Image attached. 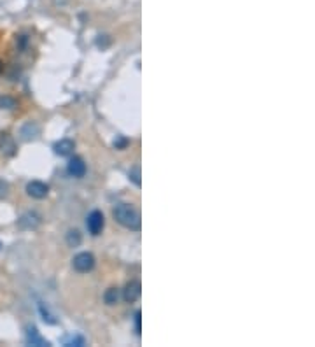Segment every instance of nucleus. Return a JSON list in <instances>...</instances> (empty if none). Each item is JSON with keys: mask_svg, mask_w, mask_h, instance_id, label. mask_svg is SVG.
Wrapping results in <instances>:
<instances>
[{"mask_svg": "<svg viewBox=\"0 0 315 347\" xmlns=\"http://www.w3.org/2000/svg\"><path fill=\"white\" fill-rule=\"evenodd\" d=\"M114 217L116 221L121 225V227L128 228V230H140V214L135 207H132L130 204H119L118 207L114 209Z\"/></svg>", "mask_w": 315, "mask_h": 347, "instance_id": "1", "label": "nucleus"}, {"mask_svg": "<svg viewBox=\"0 0 315 347\" xmlns=\"http://www.w3.org/2000/svg\"><path fill=\"white\" fill-rule=\"evenodd\" d=\"M72 265H74V268L77 270L81 274H86L93 270L95 267V256H93L91 253H79L74 256V260H72Z\"/></svg>", "mask_w": 315, "mask_h": 347, "instance_id": "2", "label": "nucleus"}, {"mask_svg": "<svg viewBox=\"0 0 315 347\" xmlns=\"http://www.w3.org/2000/svg\"><path fill=\"white\" fill-rule=\"evenodd\" d=\"M86 227H88V232L91 233V235H100L102 233V230L105 227V217L103 214L100 211H93L90 212V216H88L86 219Z\"/></svg>", "mask_w": 315, "mask_h": 347, "instance_id": "3", "label": "nucleus"}, {"mask_svg": "<svg viewBox=\"0 0 315 347\" xmlns=\"http://www.w3.org/2000/svg\"><path fill=\"white\" fill-rule=\"evenodd\" d=\"M27 193L28 196H32V199H46L47 193H49V186H47L46 183H40V181H32V183L27 184Z\"/></svg>", "mask_w": 315, "mask_h": 347, "instance_id": "4", "label": "nucleus"}, {"mask_svg": "<svg viewBox=\"0 0 315 347\" xmlns=\"http://www.w3.org/2000/svg\"><path fill=\"white\" fill-rule=\"evenodd\" d=\"M140 293H142V289H140V282L132 281L124 286L123 298H124V302H128V304H133V302H137L140 298Z\"/></svg>", "mask_w": 315, "mask_h": 347, "instance_id": "5", "label": "nucleus"}, {"mask_svg": "<svg viewBox=\"0 0 315 347\" xmlns=\"http://www.w3.org/2000/svg\"><path fill=\"white\" fill-rule=\"evenodd\" d=\"M39 135H40V128L37 123H34V121H28V123H25L21 127V130H19V137H21V140H25V142L35 140Z\"/></svg>", "mask_w": 315, "mask_h": 347, "instance_id": "6", "label": "nucleus"}, {"mask_svg": "<svg viewBox=\"0 0 315 347\" xmlns=\"http://www.w3.org/2000/svg\"><path fill=\"white\" fill-rule=\"evenodd\" d=\"M40 225V216L35 212H25L18 219V227L21 230H35Z\"/></svg>", "mask_w": 315, "mask_h": 347, "instance_id": "7", "label": "nucleus"}, {"mask_svg": "<svg viewBox=\"0 0 315 347\" xmlns=\"http://www.w3.org/2000/svg\"><path fill=\"white\" fill-rule=\"evenodd\" d=\"M67 170L72 177H83L86 174V163H84V160L81 156H74L68 161Z\"/></svg>", "mask_w": 315, "mask_h": 347, "instance_id": "8", "label": "nucleus"}, {"mask_svg": "<svg viewBox=\"0 0 315 347\" xmlns=\"http://www.w3.org/2000/svg\"><path fill=\"white\" fill-rule=\"evenodd\" d=\"M27 342L30 345H37V347H47L49 342L46 340L44 337H40V333L37 332L35 326H28L27 328Z\"/></svg>", "mask_w": 315, "mask_h": 347, "instance_id": "9", "label": "nucleus"}, {"mask_svg": "<svg viewBox=\"0 0 315 347\" xmlns=\"http://www.w3.org/2000/svg\"><path fill=\"white\" fill-rule=\"evenodd\" d=\"M0 151L7 156L16 155V142L9 134H0Z\"/></svg>", "mask_w": 315, "mask_h": 347, "instance_id": "10", "label": "nucleus"}, {"mask_svg": "<svg viewBox=\"0 0 315 347\" xmlns=\"http://www.w3.org/2000/svg\"><path fill=\"white\" fill-rule=\"evenodd\" d=\"M74 149H75V144L74 140L70 139H62L60 142L55 144V153L58 156H70L72 153H74Z\"/></svg>", "mask_w": 315, "mask_h": 347, "instance_id": "11", "label": "nucleus"}, {"mask_svg": "<svg viewBox=\"0 0 315 347\" xmlns=\"http://www.w3.org/2000/svg\"><path fill=\"white\" fill-rule=\"evenodd\" d=\"M119 296H121V293L118 288H109L103 294V302L107 305H116L119 302Z\"/></svg>", "mask_w": 315, "mask_h": 347, "instance_id": "12", "label": "nucleus"}, {"mask_svg": "<svg viewBox=\"0 0 315 347\" xmlns=\"http://www.w3.org/2000/svg\"><path fill=\"white\" fill-rule=\"evenodd\" d=\"M81 242H83V235L79 233V230H70V232L67 233V244L70 245V247H77Z\"/></svg>", "mask_w": 315, "mask_h": 347, "instance_id": "13", "label": "nucleus"}, {"mask_svg": "<svg viewBox=\"0 0 315 347\" xmlns=\"http://www.w3.org/2000/svg\"><path fill=\"white\" fill-rule=\"evenodd\" d=\"M63 345L70 347V345H84V338L81 335H68L63 338Z\"/></svg>", "mask_w": 315, "mask_h": 347, "instance_id": "14", "label": "nucleus"}, {"mask_svg": "<svg viewBox=\"0 0 315 347\" xmlns=\"http://www.w3.org/2000/svg\"><path fill=\"white\" fill-rule=\"evenodd\" d=\"M0 107L2 109H14L16 107V100L13 96H0Z\"/></svg>", "mask_w": 315, "mask_h": 347, "instance_id": "15", "label": "nucleus"}, {"mask_svg": "<svg viewBox=\"0 0 315 347\" xmlns=\"http://www.w3.org/2000/svg\"><path fill=\"white\" fill-rule=\"evenodd\" d=\"M130 179L137 184V186H140V168H139V167H135V168H133V170L130 172Z\"/></svg>", "mask_w": 315, "mask_h": 347, "instance_id": "16", "label": "nucleus"}, {"mask_svg": "<svg viewBox=\"0 0 315 347\" xmlns=\"http://www.w3.org/2000/svg\"><path fill=\"white\" fill-rule=\"evenodd\" d=\"M7 193H9V184H7L6 181H0V200L6 199Z\"/></svg>", "mask_w": 315, "mask_h": 347, "instance_id": "17", "label": "nucleus"}, {"mask_svg": "<svg viewBox=\"0 0 315 347\" xmlns=\"http://www.w3.org/2000/svg\"><path fill=\"white\" fill-rule=\"evenodd\" d=\"M109 44H111V40L107 39V35H100V37L96 39V46L102 47V49H103V47H107Z\"/></svg>", "mask_w": 315, "mask_h": 347, "instance_id": "18", "label": "nucleus"}, {"mask_svg": "<svg viewBox=\"0 0 315 347\" xmlns=\"http://www.w3.org/2000/svg\"><path fill=\"white\" fill-rule=\"evenodd\" d=\"M128 144V140L126 139H121V140H114V147H118V149H123L124 146Z\"/></svg>", "mask_w": 315, "mask_h": 347, "instance_id": "19", "label": "nucleus"}, {"mask_svg": "<svg viewBox=\"0 0 315 347\" xmlns=\"http://www.w3.org/2000/svg\"><path fill=\"white\" fill-rule=\"evenodd\" d=\"M135 332L140 335V312L135 314Z\"/></svg>", "mask_w": 315, "mask_h": 347, "instance_id": "20", "label": "nucleus"}, {"mask_svg": "<svg viewBox=\"0 0 315 347\" xmlns=\"http://www.w3.org/2000/svg\"><path fill=\"white\" fill-rule=\"evenodd\" d=\"M2 70H4V63L0 62V74H2Z\"/></svg>", "mask_w": 315, "mask_h": 347, "instance_id": "21", "label": "nucleus"}, {"mask_svg": "<svg viewBox=\"0 0 315 347\" xmlns=\"http://www.w3.org/2000/svg\"><path fill=\"white\" fill-rule=\"evenodd\" d=\"M0 247H2V244H0Z\"/></svg>", "mask_w": 315, "mask_h": 347, "instance_id": "22", "label": "nucleus"}]
</instances>
